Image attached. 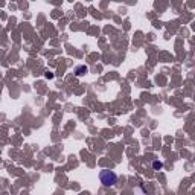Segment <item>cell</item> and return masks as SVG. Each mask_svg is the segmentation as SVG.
<instances>
[{"instance_id": "cell-2", "label": "cell", "mask_w": 195, "mask_h": 195, "mask_svg": "<svg viewBox=\"0 0 195 195\" xmlns=\"http://www.w3.org/2000/svg\"><path fill=\"white\" fill-rule=\"evenodd\" d=\"M87 67H85V66H80V67H76V69H75V73H76V76H82V75H84V73H87Z\"/></svg>"}, {"instance_id": "cell-1", "label": "cell", "mask_w": 195, "mask_h": 195, "mask_svg": "<svg viewBox=\"0 0 195 195\" xmlns=\"http://www.w3.org/2000/svg\"><path fill=\"white\" fill-rule=\"evenodd\" d=\"M99 180L105 187H111L117 183V175H116V172L110 171V169H102L99 172Z\"/></svg>"}, {"instance_id": "cell-3", "label": "cell", "mask_w": 195, "mask_h": 195, "mask_svg": "<svg viewBox=\"0 0 195 195\" xmlns=\"http://www.w3.org/2000/svg\"><path fill=\"white\" fill-rule=\"evenodd\" d=\"M152 168H154V169H162V168H163V163H162V162H152Z\"/></svg>"}]
</instances>
